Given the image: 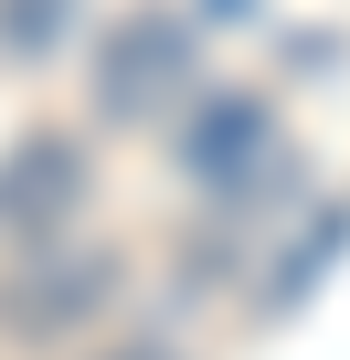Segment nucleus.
Wrapping results in <instances>:
<instances>
[{
  "label": "nucleus",
  "instance_id": "1",
  "mask_svg": "<svg viewBox=\"0 0 350 360\" xmlns=\"http://www.w3.org/2000/svg\"><path fill=\"white\" fill-rule=\"evenodd\" d=\"M192 75H202V43H192V22H181V11H127V22L96 43L85 96H96V117H106V127H159L170 106L192 96Z\"/></svg>",
  "mask_w": 350,
  "mask_h": 360
},
{
  "label": "nucleus",
  "instance_id": "2",
  "mask_svg": "<svg viewBox=\"0 0 350 360\" xmlns=\"http://www.w3.org/2000/svg\"><path fill=\"white\" fill-rule=\"evenodd\" d=\"M75 212H85V148L64 127H32L22 148H0V233L54 244Z\"/></svg>",
  "mask_w": 350,
  "mask_h": 360
},
{
  "label": "nucleus",
  "instance_id": "3",
  "mask_svg": "<svg viewBox=\"0 0 350 360\" xmlns=\"http://www.w3.org/2000/svg\"><path fill=\"white\" fill-rule=\"evenodd\" d=\"M106 286H117V255H106V244H85V255H43L11 297H0V328H11L22 349H43V339L85 328V318L106 307Z\"/></svg>",
  "mask_w": 350,
  "mask_h": 360
},
{
  "label": "nucleus",
  "instance_id": "4",
  "mask_svg": "<svg viewBox=\"0 0 350 360\" xmlns=\"http://www.w3.org/2000/svg\"><path fill=\"white\" fill-rule=\"evenodd\" d=\"M276 148V117L255 96H202V117L181 127V169L202 191H255V159Z\"/></svg>",
  "mask_w": 350,
  "mask_h": 360
},
{
  "label": "nucleus",
  "instance_id": "5",
  "mask_svg": "<svg viewBox=\"0 0 350 360\" xmlns=\"http://www.w3.org/2000/svg\"><path fill=\"white\" fill-rule=\"evenodd\" d=\"M64 32H75V0H0V53L11 64H54Z\"/></svg>",
  "mask_w": 350,
  "mask_h": 360
},
{
  "label": "nucleus",
  "instance_id": "6",
  "mask_svg": "<svg viewBox=\"0 0 350 360\" xmlns=\"http://www.w3.org/2000/svg\"><path fill=\"white\" fill-rule=\"evenodd\" d=\"M339 244H350V212H329V223H318V233H308V244H297V255H287V265L265 276V307H297V297H308V276H318V265H329Z\"/></svg>",
  "mask_w": 350,
  "mask_h": 360
},
{
  "label": "nucleus",
  "instance_id": "7",
  "mask_svg": "<svg viewBox=\"0 0 350 360\" xmlns=\"http://www.w3.org/2000/svg\"><path fill=\"white\" fill-rule=\"evenodd\" d=\"M106 360H181V349H159V339H127V349H106Z\"/></svg>",
  "mask_w": 350,
  "mask_h": 360
}]
</instances>
